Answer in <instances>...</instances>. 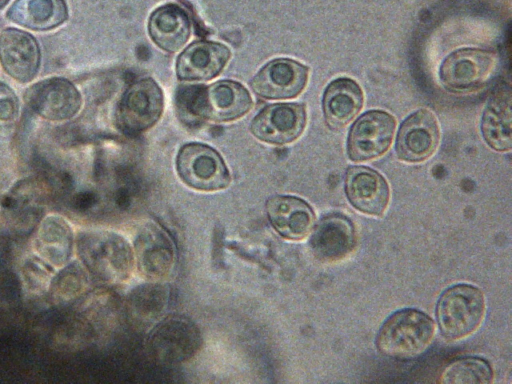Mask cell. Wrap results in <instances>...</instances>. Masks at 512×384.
Listing matches in <instances>:
<instances>
[{"label":"cell","mask_w":512,"mask_h":384,"mask_svg":"<svg viewBox=\"0 0 512 384\" xmlns=\"http://www.w3.org/2000/svg\"><path fill=\"white\" fill-rule=\"evenodd\" d=\"M434 333V321L427 314L416 309H403L383 323L376 337V346L388 357L411 359L430 346Z\"/></svg>","instance_id":"obj_1"},{"label":"cell","mask_w":512,"mask_h":384,"mask_svg":"<svg viewBox=\"0 0 512 384\" xmlns=\"http://www.w3.org/2000/svg\"><path fill=\"white\" fill-rule=\"evenodd\" d=\"M485 301L480 289L458 284L446 289L436 306L439 328L447 339L455 340L474 332L483 319Z\"/></svg>","instance_id":"obj_2"},{"label":"cell","mask_w":512,"mask_h":384,"mask_svg":"<svg viewBox=\"0 0 512 384\" xmlns=\"http://www.w3.org/2000/svg\"><path fill=\"white\" fill-rule=\"evenodd\" d=\"M164 109V96L151 78L131 84L118 102L115 121L125 135H138L156 124Z\"/></svg>","instance_id":"obj_3"},{"label":"cell","mask_w":512,"mask_h":384,"mask_svg":"<svg viewBox=\"0 0 512 384\" xmlns=\"http://www.w3.org/2000/svg\"><path fill=\"white\" fill-rule=\"evenodd\" d=\"M176 171L190 188L212 192L230 184V173L220 154L202 143L183 145L176 157Z\"/></svg>","instance_id":"obj_4"},{"label":"cell","mask_w":512,"mask_h":384,"mask_svg":"<svg viewBox=\"0 0 512 384\" xmlns=\"http://www.w3.org/2000/svg\"><path fill=\"white\" fill-rule=\"evenodd\" d=\"M495 54L479 48H462L449 54L439 69L441 84L453 93L481 88L493 74Z\"/></svg>","instance_id":"obj_5"},{"label":"cell","mask_w":512,"mask_h":384,"mask_svg":"<svg viewBox=\"0 0 512 384\" xmlns=\"http://www.w3.org/2000/svg\"><path fill=\"white\" fill-rule=\"evenodd\" d=\"M29 109L50 121L74 117L81 108L80 92L68 79L51 77L31 85L25 92Z\"/></svg>","instance_id":"obj_6"},{"label":"cell","mask_w":512,"mask_h":384,"mask_svg":"<svg viewBox=\"0 0 512 384\" xmlns=\"http://www.w3.org/2000/svg\"><path fill=\"white\" fill-rule=\"evenodd\" d=\"M395 119L381 110H371L361 115L352 125L347 154L355 162L372 160L383 155L390 147Z\"/></svg>","instance_id":"obj_7"},{"label":"cell","mask_w":512,"mask_h":384,"mask_svg":"<svg viewBox=\"0 0 512 384\" xmlns=\"http://www.w3.org/2000/svg\"><path fill=\"white\" fill-rule=\"evenodd\" d=\"M306 125L302 104L277 103L266 106L253 119L251 132L266 143L284 145L296 140Z\"/></svg>","instance_id":"obj_8"},{"label":"cell","mask_w":512,"mask_h":384,"mask_svg":"<svg viewBox=\"0 0 512 384\" xmlns=\"http://www.w3.org/2000/svg\"><path fill=\"white\" fill-rule=\"evenodd\" d=\"M307 66L287 58L268 62L253 77L251 87L265 99H289L298 96L308 80Z\"/></svg>","instance_id":"obj_9"},{"label":"cell","mask_w":512,"mask_h":384,"mask_svg":"<svg viewBox=\"0 0 512 384\" xmlns=\"http://www.w3.org/2000/svg\"><path fill=\"white\" fill-rule=\"evenodd\" d=\"M440 138L436 117L427 109L409 115L400 125L396 139L397 156L406 162H421L436 150Z\"/></svg>","instance_id":"obj_10"},{"label":"cell","mask_w":512,"mask_h":384,"mask_svg":"<svg viewBox=\"0 0 512 384\" xmlns=\"http://www.w3.org/2000/svg\"><path fill=\"white\" fill-rule=\"evenodd\" d=\"M249 91L240 83L221 80L208 86L198 98L196 110L202 117L226 122L245 115L252 107Z\"/></svg>","instance_id":"obj_11"},{"label":"cell","mask_w":512,"mask_h":384,"mask_svg":"<svg viewBox=\"0 0 512 384\" xmlns=\"http://www.w3.org/2000/svg\"><path fill=\"white\" fill-rule=\"evenodd\" d=\"M36 39L20 29L6 28L0 34V62L5 72L20 83L31 81L40 66Z\"/></svg>","instance_id":"obj_12"},{"label":"cell","mask_w":512,"mask_h":384,"mask_svg":"<svg viewBox=\"0 0 512 384\" xmlns=\"http://www.w3.org/2000/svg\"><path fill=\"white\" fill-rule=\"evenodd\" d=\"M345 192L351 205L372 216H381L389 202V186L377 171L364 167H350L345 177Z\"/></svg>","instance_id":"obj_13"},{"label":"cell","mask_w":512,"mask_h":384,"mask_svg":"<svg viewBox=\"0 0 512 384\" xmlns=\"http://www.w3.org/2000/svg\"><path fill=\"white\" fill-rule=\"evenodd\" d=\"M231 52L225 45L211 41H196L177 58L176 73L180 80L207 81L217 77Z\"/></svg>","instance_id":"obj_14"},{"label":"cell","mask_w":512,"mask_h":384,"mask_svg":"<svg viewBox=\"0 0 512 384\" xmlns=\"http://www.w3.org/2000/svg\"><path fill=\"white\" fill-rule=\"evenodd\" d=\"M268 220L275 231L288 240H302L312 230L315 214L304 200L278 195L266 203Z\"/></svg>","instance_id":"obj_15"},{"label":"cell","mask_w":512,"mask_h":384,"mask_svg":"<svg viewBox=\"0 0 512 384\" xmlns=\"http://www.w3.org/2000/svg\"><path fill=\"white\" fill-rule=\"evenodd\" d=\"M352 222L343 215L322 218L313 230L310 247L321 261L334 262L346 257L355 246Z\"/></svg>","instance_id":"obj_16"},{"label":"cell","mask_w":512,"mask_h":384,"mask_svg":"<svg viewBox=\"0 0 512 384\" xmlns=\"http://www.w3.org/2000/svg\"><path fill=\"white\" fill-rule=\"evenodd\" d=\"M191 24L187 12L177 4L169 3L153 11L148 22V32L153 42L162 50L176 52L190 37Z\"/></svg>","instance_id":"obj_17"},{"label":"cell","mask_w":512,"mask_h":384,"mask_svg":"<svg viewBox=\"0 0 512 384\" xmlns=\"http://www.w3.org/2000/svg\"><path fill=\"white\" fill-rule=\"evenodd\" d=\"M509 86L498 87L484 110L481 131L486 143L494 150L509 151L512 147V109Z\"/></svg>","instance_id":"obj_18"},{"label":"cell","mask_w":512,"mask_h":384,"mask_svg":"<svg viewBox=\"0 0 512 384\" xmlns=\"http://www.w3.org/2000/svg\"><path fill=\"white\" fill-rule=\"evenodd\" d=\"M322 104L328 126L339 129L347 125L361 110L363 93L354 80L338 78L326 87Z\"/></svg>","instance_id":"obj_19"},{"label":"cell","mask_w":512,"mask_h":384,"mask_svg":"<svg viewBox=\"0 0 512 384\" xmlns=\"http://www.w3.org/2000/svg\"><path fill=\"white\" fill-rule=\"evenodd\" d=\"M12 22L35 31L54 29L68 18L65 0H16L7 11Z\"/></svg>","instance_id":"obj_20"},{"label":"cell","mask_w":512,"mask_h":384,"mask_svg":"<svg viewBox=\"0 0 512 384\" xmlns=\"http://www.w3.org/2000/svg\"><path fill=\"white\" fill-rule=\"evenodd\" d=\"M135 248L139 270L147 277H162L170 271L173 250L163 231L148 227L139 233Z\"/></svg>","instance_id":"obj_21"},{"label":"cell","mask_w":512,"mask_h":384,"mask_svg":"<svg viewBox=\"0 0 512 384\" xmlns=\"http://www.w3.org/2000/svg\"><path fill=\"white\" fill-rule=\"evenodd\" d=\"M492 381L490 365L478 357H464L451 362L440 378V382L445 384H489Z\"/></svg>","instance_id":"obj_22"},{"label":"cell","mask_w":512,"mask_h":384,"mask_svg":"<svg viewBox=\"0 0 512 384\" xmlns=\"http://www.w3.org/2000/svg\"><path fill=\"white\" fill-rule=\"evenodd\" d=\"M19 100L14 91L0 82V128L8 127L18 118Z\"/></svg>","instance_id":"obj_23"},{"label":"cell","mask_w":512,"mask_h":384,"mask_svg":"<svg viewBox=\"0 0 512 384\" xmlns=\"http://www.w3.org/2000/svg\"><path fill=\"white\" fill-rule=\"evenodd\" d=\"M8 2L9 0H0V9H2Z\"/></svg>","instance_id":"obj_24"}]
</instances>
